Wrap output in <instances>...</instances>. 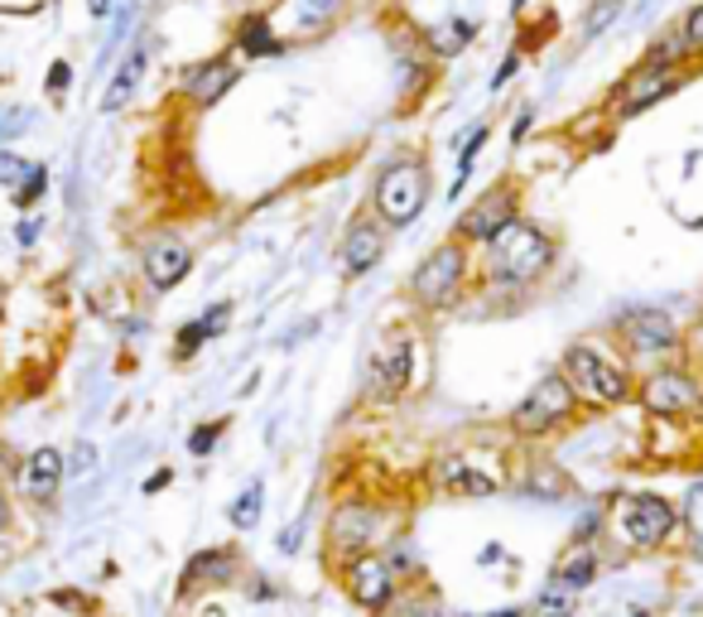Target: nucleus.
<instances>
[{
    "instance_id": "f257e3e1",
    "label": "nucleus",
    "mask_w": 703,
    "mask_h": 617,
    "mask_svg": "<svg viewBox=\"0 0 703 617\" xmlns=\"http://www.w3.org/2000/svg\"><path fill=\"white\" fill-rule=\"evenodd\" d=\"M554 266V242L535 222L515 217L511 227H501L492 242H487V266H482V280L492 290H507V295H525L530 285H540Z\"/></svg>"
},
{
    "instance_id": "f03ea898",
    "label": "nucleus",
    "mask_w": 703,
    "mask_h": 617,
    "mask_svg": "<svg viewBox=\"0 0 703 617\" xmlns=\"http://www.w3.org/2000/svg\"><path fill=\"white\" fill-rule=\"evenodd\" d=\"M560 372L564 382L574 386V396L593 411H613V405H627L636 396V382L627 372V362L613 358L603 343H574L564 348L560 358Z\"/></svg>"
},
{
    "instance_id": "7ed1b4c3",
    "label": "nucleus",
    "mask_w": 703,
    "mask_h": 617,
    "mask_svg": "<svg viewBox=\"0 0 703 617\" xmlns=\"http://www.w3.org/2000/svg\"><path fill=\"white\" fill-rule=\"evenodd\" d=\"M429 193H434L429 164L419 155H395L391 164H381L376 183H371V213L386 222L391 232H401L429 208Z\"/></svg>"
},
{
    "instance_id": "20e7f679",
    "label": "nucleus",
    "mask_w": 703,
    "mask_h": 617,
    "mask_svg": "<svg viewBox=\"0 0 703 617\" xmlns=\"http://www.w3.org/2000/svg\"><path fill=\"white\" fill-rule=\"evenodd\" d=\"M607 526L621 545L631 550H660L680 531V507L660 492H631V497H617L613 511H607Z\"/></svg>"
},
{
    "instance_id": "39448f33",
    "label": "nucleus",
    "mask_w": 703,
    "mask_h": 617,
    "mask_svg": "<svg viewBox=\"0 0 703 617\" xmlns=\"http://www.w3.org/2000/svg\"><path fill=\"white\" fill-rule=\"evenodd\" d=\"M574 411H578V396H574V386L564 382V372H545L521 401H515V411L507 415V429L515 439H545Z\"/></svg>"
},
{
    "instance_id": "423d86ee",
    "label": "nucleus",
    "mask_w": 703,
    "mask_h": 617,
    "mask_svg": "<svg viewBox=\"0 0 703 617\" xmlns=\"http://www.w3.org/2000/svg\"><path fill=\"white\" fill-rule=\"evenodd\" d=\"M468 270H472L468 246H462L458 236H448V242L434 246V252L415 266V275H409V299H415L419 309H448L462 295V285H468Z\"/></svg>"
},
{
    "instance_id": "0eeeda50",
    "label": "nucleus",
    "mask_w": 703,
    "mask_h": 617,
    "mask_svg": "<svg viewBox=\"0 0 703 617\" xmlns=\"http://www.w3.org/2000/svg\"><path fill=\"white\" fill-rule=\"evenodd\" d=\"M338 579H342V594H348L356 608L366 613H386L395 598H401V574L391 570V560L381 550H362V555L333 564Z\"/></svg>"
},
{
    "instance_id": "6e6552de",
    "label": "nucleus",
    "mask_w": 703,
    "mask_h": 617,
    "mask_svg": "<svg viewBox=\"0 0 703 617\" xmlns=\"http://www.w3.org/2000/svg\"><path fill=\"white\" fill-rule=\"evenodd\" d=\"M636 396H641L646 415H656V419H699L703 415V382L694 372H684V366H660V372H651L636 386Z\"/></svg>"
},
{
    "instance_id": "1a4fd4ad",
    "label": "nucleus",
    "mask_w": 703,
    "mask_h": 617,
    "mask_svg": "<svg viewBox=\"0 0 703 617\" xmlns=\"http://www.w3.org/2000/svg\"><path fill=\"white\" fill-rule=\"evenodd\" d=\"M515 217H521V189H515L511 179H497L492 189L477 193V199L462 208L454 236H458L462 246H487L501 227H511Z\"/></svg>"
},
{
    "instance_id": "9d476101",
    "label": "nucleus",
    "mask_w": 703,
    "mask_h": 617,
    "mask_svg": "<svg viewBox=\"0 0 703 617\" xmlns=\"http://www.w3.org/2000/svg\"><path fill=\"white\" fill-rule=\"evenodd\" d=\"M680 83H684V73H680V68L641 58L627 77H621V87L613 92V116H617V121H631V116H641V111L660 107V102H665L670 92H680Z\"/></svg>"
},
{
    "instance_id": "9b49d317",
    "label": "nucleus",
    "mask_w": 703,
    "mask_h": 617,
    "mask_svg": "<svg viewBox=\"0 0 703 617\" xmlns=\"http://www.w3.org/2000/svg\"><path fill=\"white\" fill-rule=\"evenodd\" d=\"M189 270H193V246L183 242V236L159 232V236H150V242L140 246V275H145V285H150L155 295L179 290V285L189 280Z\"/></svg>"
},
{
    "instance_id": "f8f14e48",
    "label": "nucleus",
    "mask_w": 703,
    "mask_h": 617,
    "mask_svg": "<svg viewBox=\"0 0 703 617\" xmlns=\"http://www.w3.org/2000/svg\"><path fill=\"white\" fill-rule=\"evenodd\" d=\"M371 541H376V511H371L366 502H338L333 517H328V526H323L328 560L342 564V560L371 550Z\"/></svg>"
},
{
    "instance_id": "ddd939ff",
    "label": "nucleus",
    "mask_w": 703,
    "mask_h": 617,
    "mask_svg": "<svg viewBox=\"0 0 703 617\" xmlns=\"http://www.w3.org/2000/svg\"><path fill=\"white\" fill-rule=\"evenodd\" d=\"M617 338L636 358H665L680 348V323L665 309H627L617 319Z\"/></svg>"
},
{
    "instance_id": "4468645a",
    "label": "nucleus",
    "mask_w": 703,
    "mask_h": 617,
    "mask_svg": "<svg viewBox=\"0 0 703 617\" xmlns=\"http://www.w3.org/2000/svg\"><path fill=\"white\" fill-rule=\"evenodd\" d=\"M409 382H415V338L395 333V338H386V343L376 348V358H371L366 386H371V396H376V401H401L409 391Z\"/></svg>"
},
{
    "instance_id": "2eb2a0df",
    "label": "nucleus",
    "mask_w": 703,
    "mask_h": 617,
    "mask_svg": "<svg viewBox=\"0 0 703 617\" xmlns=\"http://www.w3.org/2000/svg\"><path fill=\"white\" fill-rule=\"evenodd\" d=\"M236 579H242V550H236V545L198 550V555L183 564V574H179V598L207 594V588H227Z\"/></svg>"
},
{
    "instance_id": "dca6fc26",
    "label": "nucleus",
    "mask_w": 703,
    "mask_h": 617,
    "mask_svg": "<svg viewBox=\"0 0 703 617\" xmlns=\"http://www.w3.org/2000/svg\"><path fill=\"white\" fill-rule=\"evenodd\" d=\"M391 227L381 222L376 213L371 217H352L348 222V232H342V246H338V260H342V270L352 275H371L381 266V256H386V246H391Z\"/></svg>"
},
{
    "instance_id": "f3484780",
    "label": "nucleus",
    "mask_w": 703,
    "mask_h": 617,
    "mask_svg": "<svg viewBox=\"0 0 703 617\" xmlns=\"http://www.w3.org/2000/svg\"><path fill=\"white\" fill-rule=\"evenodd\" d=\"M242 83V63H236L232 54H212V58H203V63H193L189 73H183V97L193 102V107H217L227 92Z\"/></svg>"
},
{
    "instance_id": "a211bd4d",
    "label": "nucleus",
    "mask_w": 703,
    "mask_h": 617,
    "mask_svg": "<svg viewBox=\"0 0 703 617\" xmlns=\"http://www.w3.org/2000/svg\"><path fill=\"white\" fill-rule=\"evenodd\" d=\"M63 478H68V464H63V454L58 449H34L30 458L20 464V492H24V502H34V507H53L58 502V492H63Z\"/></svg>"
},
{
    "instance_id": "6ab92c4d",
    "label": "nucleus",
    "mask_w": 703,
    "mask_h": 617,
    "mask_svg": "<svg viewBox=\"0 0 703 617\" xmlns=\"http://www.w3.org/2000/svg\"><path fill=\"white\" fill-rule=\"evenodd\" d=\"M598 570H603L598 545H593V541H574L560 560H554V570H550V588H568V594H583V588L598 584Z\"/></svg>"
},
{
    "instance_id": "aec40b11",
    "label": "nucleus",
    "mask_w": 703,
    "mask_h": 617,
    "mask_svg": "<svg viewBox=\"0 0 703 617\" xmlns=\"http://www.w3.org/2000/svg\"><path fill=\"white\" fill-rule=\"evenodd\" d=\"M439 488L448 497H472V502H482V497L501 492V478L482 472L477 464H468V458H444V464H439Z\"/></svg>"
},
{
    "instance_id": "412c9836",
    "label": "nucleus",
    "mask_w": 703,
    "mask_h": 617,
    "mask_svg": "<svg viewBox=\"0 0 703 617\" xmlns=\"http://www.w3.org/2000/svg\"><path fill=\"white\" fill-rule=\"evenodd\" d=\"M236 49H242L246 58H275L280 54V39H275V20H270V10H246L242 20H236Z\"/></svg>"
},
{
    "instance_id": "4be33fe9",
    "label": "nucleus",
    "mask_w": 703,
    "mask_h": 617,
    "mask_svg": "<svg viewBox=\"0 0 703 617\" xmlns=\"http://www.w3.org/2000/svg\"><path fill=\"white\" fill-rule=\"evenodd\" d=\"M227 323H232V305H212L203 319H189V323L179 328V338H174V358H179V362H189L198 348H207L212 338L227 333Z\"/></svg>"
},
{
    "instance_id": "5701e85b",
    "label": "nucleus",
    "mask_w": 703,
    "mask_h": 617,
    "mask_svg": "<svg viewBox=\"0 0 703 617\" xmlns=\"http://www.w3.org/2000/svg\"><path fill=\"white\" fill-rule=\"evenodd\" d=\"M145 58H150V54H145V44L136 39V44H130V54L121 58V68H116L111 87H106V97H102V111H106V116L121 111L126 102H130V92L140 87V77H145Z\"/></svg>"
},
{
    "instance_id": "b1692460",
    "label": "nucleus",
    "mask_w": 703,
    "mask_h": 617,
    "mask_svg": "<svg viewBox=\"0 0 703 617\" xmlns=\"http://www.w3.org/2000/svg\"><path fill=\"white\" fill-rule=\"evenodd\" d=\"M472 34H477L472 20H448V24H439V30H429V49L439 58H454V54H462V49L472 44Z\"/></svg>"
},
{
    "instance_id": "393cba45",
    "label": "nucleus",
    "mask_w": 703,
    "mask_h": 617,
    "mask_svg": "<svg viewBox=\"0 0 703 617\" xmlns=\"http://www.w3.org/2000/svg\"><path fill=\"white\" fill-rule=\"evenodd\" d=\"M260 511H265V488H260V482H251V488L232 502V526L236 531H256L260 526Z\"/></svg>"
},
{
    "instance_id": "a878e982",
    "label": "nucleus",
    "mask_w": 703,
    "mask_h": 617,
    "mask_svg": "<svg viewBox=\"0 0 703 617\" xmlns=\"http://www.w3.org/2000/svg\"><path fill=\"white\" fill-rule=\"evenodd\" d=\"M574 608H578V594H568V588H545V594L525 608V617H574Z\"/></svg>"
},
{
    "instance_id": "bb28decb",
    "label": "nucleus",
    "mask_w": 703,
    "mask_h": 617,
    "mask_svg": "<svg viewBox=\"0 0 703 617\" xmlns=\"http://www.w3.org/2000/svg\"><path fill=\"white\" fill-rule=\"evenodd\" d=\"M348 0H299V30H328Z\"/></svg>"
},
{
    "instance_id": "cd10ccee",
    "label": "nucleus",
    "mask_w": 703,
    "mask_h": 617,
    "mask_svg": "<svg viewBox=\"0 0 703 617\" xmlns=\"http://www.w3.org/2000/svg\"><path fill=\"white\" fill-rule=\"evenodd\" d=\"M487 136H492V126H472L468 146H462V155H458V179H454V189H448V199H462V183H468L472 164H477V150L487 146Z\"/></svg>"
},
{
    "instance_id": "c85d7f7f",
    "label": "nucleus",
    "mask_w": 703,
    "mask_h": 617,
    "mask_svg": "<svg viewBox=\"0 0 703 617\" xmlns=\"http://www.w3.org/2000/svg\"><path fill=\"white\" fill-rule=\"evenodd\" d=\"M44 193H49V169H44V164H34V169H30V179H24L20 189H15V208H24V213H30V208L44 203Z\"/></svg>"
},
{
    "instance_id": "c756f323",
    "label": "nucleus",
    "mask_w": 703,
    "mask_h": 617,
    "mask_svg": "<svg viewBox=\"0 0 703 617\" xmlns=\"http://www.w3.org/2000/svg\"><path fill=\"white\" fill-rule=\"evenodd\" d=\"M680 521L689 526V535H694V545H703V482H694L680 507Z\"/></svg>"
},
{
    "instance_id": "7c9ffc66",
    "label": "nucleus",
    "mask_w": 703,
    "mask_h": 617,
    "mask_svg": "<svg viewBox=\"0 0 703 617\" xmlns=\"http://www.w3.org/2000/svg\"><path fill=\"white\" fill-rule=\"evenodd\" d=\"M621 6H627V0H598V6H593V15L583 20V39H598L607 24H613L617 15H621Z\"/></svg>"
},
{
    "instance_id": "2f4dec72",
    "label": "nucleus",
    "mask_w": 703,
    "mask_h": 617,
    "mask_svg": "<svg viewBox=\"0 0 703 617\" xmlns=\"http://www.w3.org/2000/svg\"><path fill=\"white\" fill-rule=\"evenodd\" d=\"M525 492H530V497H540V492H545V497H564V492H568V478H564L560 468H540L535 478L525 482Z\"/></svg>"
},
{
    "instance_id": "473e14b6",
    "label": "nucleus",
    "mask_w": 703,
    "mask_h": 617,
    "mask_svg": "<svg viewBox=\"0 0 703 617\" xmlns=\"http://www.w3.org/2000/svg\"><path fill=\"white\" fill-rule=\"evenodd\" d=\"M680 39H684L689 58H694V54H703V0H699V6L689 10L684 20H680Z\"/></svg>"
},
{
    "instance_id": "72a5a7b5",
    "label": "nucleus",
    "mask_w": 703,
    "mask_h": 617,
    "mask_svg": "<svg viewBox=\"0 0 703 617\" xmlns=\"http://www.w3.org/2000/svg\"><path fill=\"white\" fill-rule=\"evenodd\" d=\"M222 429H227V419H212V425L193 429V435H189V454H198V458L212 454V449H217V439H222Z\"/></svg>"
},
{
    "instance_id": "f704fd0d",
    "label": "nucleus",
    "mask_w": 703,
    "mask_h": 617,
    "mask_svg": "<svg viewBox=\"0 0 703 617\" xmlns=\"http://www.w3.org/2000/svg\"><path fill=\"white\" fill-rule=\"evenodd\" d=\"M30 160H20V155H10V150H0V183H10V189H20L24 179H30Z\"/></svg>"
},
{
    "instance_id": "c9c22d12",
    "label": "nucleus",
    "mask_w": 703,
    "mask_h": 617,
    "mask_svg": "<svg viewBox=\"0 0 703 617\" xmlns=\"http://www.w3.org/2000/svg\"><path fill=\"white\" fill-rule=\"evenodd\" d=\"M68 83H73V63L68 58H53L49 63V97H63Z\"/></svg>"
},
{
    "instance_id": "e433bc0d",
    "label": "nucleus",
    "mask_w": 703,
    "mask_h": 617,
    "mask_svg": "<svg viewBox=\"0 0 703 617\" xmlns=\"http://www.w3.org/2000/svg\"><path fill=\"white\" fill-rule=\"evenodd\" d=\"M515 68H521V54H507V58H501V63H497V77H492V92L507 87L511 77H515Z\"/></svg>"
},
{
    "instance_id": "4c0bfd02",
    "label": "nucleus",
    "mask_w": 703,
    "mask_h": 617,
    "mask_svg": "<svg viewBox=\"0 0 703 617\" xmlns=\"http://www.w3.org/2000/svg\"><path fill=\"white\" fill-rule=\"evenodd\" d=\"M39 232H44V222H39V217H24L20 227H15V242H20V246H34Z\"/></svg>"
},
{
    "instance_id": "58836bf2",
    "label": "nucleus",
    "mask_w": 703,
    "mask_h": 617,
    "mask_svg": "<svg viewBox=\"0 0 703 617\" xmlns=\"http://www.w3.org/2000/svg\"><path fill=\"white\" fill-rule=\"evenodd\" d=\"M530 126H535V107H521V116H515V126H511V140H515V146L525 140V130H530Z\"/></svg>"
},
{
    "instance_id": "ea45409f",
    "label": "nucleus",
    "mask_w": 703,
    "mask_h": 617,
    "mask_svg": "<svg viewBox=\"0 0 703 617\" xmlns=\"http://www.w3.org/2000/svg\"><path fill=\"white\" fill-rule=\"evenodd\" d=\"M169 482H174V472H169V468H159V472H150V478H145V497H155L159 488H169Z\"/></svg>"
},
{
    "instance_id": "a19ab883",
    "label": "nucleus",
    "mask_w": 703,
    "mask_h": 617,
    "mask_svg": "<svg viewBox=\"0 0 703 617\" xmlns=\"http://www.w3.org/2000/svg\"><path fill=\"white\" fill-rule=\"evenodd\" d=\"M92 458H97V449H92V444H77V449H73V472H83V468H92Z\"/></svg>"
},
{
    "instance_id": "79ce46f5",
    "label": "nucleus",
    "mask_w": 703,
    "mask_h": 617,
    "mask_svg": "<svg viewBox=\"0 0 703 617\" xmlns=\"http://www.w3.org/2000/svg\"><path fill=\"white\" fill-rule=\"evenodd\" d=\"M6 531H10V497L0 492V535H6Z\"/></svg>"
},
{
    "instance_id": "37998d69",
    "label": "nucleus",
    "mask_w": 703,
    "mask_h": 617,
    "mask_svg": "<svg viewBox=\"0 0 703 617\" xmlns=\"http://www.w3.org/2000/svg\"><path fill=\"white\" fill-rule=\"evenodd\" d=\"M409 617H448L444 608H434V603H429V608H409Z\"/></svg>"
},
{
    "instance_id": "c03bdc74",
    "label": "nucleus",
    "mask_w": 703,
    "mask_h": 617,
    "mask_svg": "<svg viewBox=\"0 0 703 617\" xmlns=\"http://www.w3.org/2000/svg\"><path fill=\"white\" fill-rule=\"evenodd\" d=\"M477 617H525V608H497V613H477Z\"/></svg>"
},
{
    "instance_id": "a18cd8bd",
    "label": "nucleus",
    "mask_w": 703,
    "mask_h": 617,
    "mask_svg": "<svg viewBox=\"0 0 703 617\" xmlns=\"http://www.w3.org/2000/svg\"><path fill=\"white\" fill-rule=\"evenodd\" d=\"M87 10H92V15H97V20H102V15H106V10H111V0H87Z\"/></svg>"
},
{
    "instance_id": "49530a36",
    "label": "nucleus",
    "mask_w": 703,
    "mask_h": 617,
    "mask_svg": "<svg viewBox=\"0 0 703 617\" xmlns=\"http://www.w3.org/2000/svg\"><path fill=\"white\" fill-rule=\"evenodd\" d=\"M251 10H270V6H280V0H246Z\"/></svg>"
},
{
    "instance_id": "de8ad7c7",
    "label": "nucleus",
    "mask_w": 703,
    "mask_h": 617,
    "mask_svg": "<svg viewBox=\"0 0 703 617\" xmlns=\"http://www.w3.org/2000/svg\"><path fill=\"white\" fill-rule=\"evenodd\" d=\"M511 6H515V10H525V6H530V0H511Z\"/></svg>"
},
{
    "instance_id": "09e8293b",
    "label": "nucleus",
    "mask_w": 703,
    "mask_h": 617,
    "mask_svg": "<svg viewBox=\"0 0 703 617\" xmlns=\"http://www.w3.org/2000/svg\"><path fill=\"white\" fill-rule=\"evenodd\" d=\"M694 343H703V328H699V333H694Z\"/></svg>"
}]
</instances>
